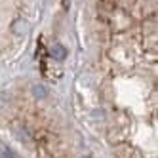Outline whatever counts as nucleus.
<instances>
[{
  "label": "nucleus",
  "mask_w": 158,
  "mask_h": 158,
  "mask_svg": "<svg viewBox=\"0 0 158 158\" xmlns=\"http://www.w3.org/2000/svg\"><path fill=\"white\" fill-rule=\"evenodd\" d=\"M0 158H17V156H15V152L10 149L8 145H2V143H0Z\"/></svg>",
  "instance_id": "obj_1"
}]
</instances>
